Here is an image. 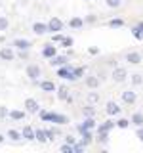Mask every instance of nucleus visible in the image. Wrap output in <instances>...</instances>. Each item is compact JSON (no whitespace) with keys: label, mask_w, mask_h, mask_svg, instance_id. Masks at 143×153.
<instances>
[{"label":"nucleus","mask_w":143,"mask_h":153,"mask_svg":"<svg viewBox=\"0 0 143 153\" xmlns=\"http://www.w3.org/2000/svg\"><path fill=\"white\" fill-rule=\"evenodd\" d=\"M40 113V119L46 123H55V124H67L69 119L65 115H57V113H48V111H38Z\"/></svg>","instance_id":"obj_1"},{"label":"nucleus","mask_w":143,"mask_h":153,"mask_svg":"<svg viewBox=\"0 0 143 153\" xmlns=\"http://www.w3.org/2000/svg\"><path fill=\"white\" fill-rule=\"evenodd\" d=\"M59 31H63V21L59 17H52L48 21V33H59Z\"/></svg>","instance_id":"obj_2"},{"label":"nucleus","mask_w":143,"mask_h":153,"mask_svg":"<svg viewBox=\"0 0 143 153\" xmlns=\"http://www.w3.org/2000/svg\"><path fill=\"white\" fill-rule=\"evenodd\" d=\"M94 128H95V121H94V117H86L84 124H80V126H78V132H84V130H94Z\"/></svg>","instance_id":"obj_3"},{"label":"nucleus","mask_w":143,"mask_h":153,"mask_svg":"<svg viewBox=\"0 0 143 153\" xmlns=\"http://www.w3.org/2000/svg\"><path fill=\"white\" fill-rule=\"evenodd\" d=\"M13 46H15L17 50L25 52V50H29V48H31V42L25 40V38H15V40H13Z\"/></svg>","instance_id":"obj_4"},{"label":"nucleus","mask_w":143,"mask_h":153,"mask_svg":"<svg viewBox=\"0 0 143 153\" xmlns=\"http://www.w3.org/2000/svg\"><path fill=\"white\" fill-rule=\"evenodd\" d=\"M57 76L73 80V69H69V67H59V69H57Z\"/></svg>","instance_id":"obj_5"},{"label":"nucleus","mask_w":143,"mask_h":153,"mask_svg":"<svg viewBox=\"0 0 143 153\" xmlns=\"http://www.w3.org/2000/svg\"><path fill=\"white\" fill-rule=\"evenodd\" d=\"M27 75L31 76L32 80H36L38 76H40V67H38V65H29L27 67Z\"/></svg>","instance_id":"obj_6"},{"label":"nucleus","mask_w":143,"mask_h":153,"mask_svg":"<svg viewBox=\"0 0 143 153\" xmlns=\"http://www.w3.org/2000/svg\"><path fill=\"white\" fill-rule=\"evenodd\" d=\"M113 79L116 80V82L124 80V79H126V69H122V67H116V69L113 71Z\"/></svg>","instance_id":"obj_7"},{"label":"nucleus","mask_w":143,"mask_h":153,"mask_svg":"<svg viewBox=\"0 0 143 153\" xmlns=\"http://www.w3.org/2000/svg\"><path fill=\"white\" fill-rule=\"evenodd\" d=\"M0 57H2L4 61H12L13 59V50L12 48H2V50H0Z\"/></svg>","instance_id":"obj_8"},{"label":"nucleus","mask_w":143,"mask_h":153,"mask_svg":"<svg viewBox=\"0 0 143 153\" xmlns=\"http://www.w3.org/2000/svg\"><path fill=\"white\" fill-rule=\"evenodd\" d=\"M122 102L124 103H133V102H136V92H132V90L122 92Z\"/></svg>","instance_id":"obj_9"},{"label":"nucleus","mask_w":143,"mask_h":153,"mask_svg":"<svg viewBox=\"0 0 143 153\" xmlns=\"http://www.w3.org/2000/svg\"><path fill=\"white\" fill-rule=\"evenodd\" d=\"M25 107H27V111H31V113H38V111H40L36 100H27V102H25Z\"/></svg>","instance_id":"obj_10"},{"label":"nucleus","mask_w":143,"mask_h":153,"mask_svg":"<svg viewBox=\"0 0 143 153\" xmlns=\"http://www.w3.org/2000/svg\"><path fill=\"white\" fill-rule=\"evenodd\" d=\"M32 31H35L36 35H44V33H48V25L46 23H35V25H32Z\"/></svg>","instance_id":"obj_11"},{"label":"nucleus","mask_w":143,"mask_h":153,"mask_svg":"<svg viewBox=\"0 0 143 153\" xmlns=\"http://www.w3.org/2000/svg\"><path fill=\"white\" fill-rule=\"evenodd\" d=\"M118 113H120V107L114 102H109L107 103V115H118Z\"/></svg>","instance_id":"obj_12"},{"label":"nucleus","mask_w":143,"mask_h":153,"mask_svg":"<svg viewBox=\"0 0 143 153\" xmlns=\"http://www.w3.org/2000/svg\"><path fill=\"white\" fill-rule=\"evenodd\" d=\"M126 61H128V63H139V61H141V56L137 54V52H130V54L126 56Z\"/></svg>","instance_id":"obj_13"},{"label":"nucleus","mask_w":143,"mask_h":153,"mask_svg":"<svg viewBox=\"0 0 143 153\" xmlns=\"http://www.w3.org/2000/svg\"><path fill=\"white\" fill-rule=\"evenodd\" d=\"M40 88L44 90V92H54V90H55V84L52 82V80H42V82H40Z\"/></svg>","instance_id":"obj_14"},{"label":"nucleus","mask_w":143,"mask_h":153,"mask_svg":"<svg viewBox=\"0 0 143 153\" xmlns=\"http://www.w3.org/2000/svg\"><path fill=\"white\" fill-rule=\"evenodd\" d=\"M21 136L25 138V140H35V130H32L31 126H25L21 130Z\"/></svg>","instance_id":"obj_15"},{"label":"nucleus","mask_w":143,"mask_h":153,"mask_svg":"<svg viewBox=\"0 0 143 153\" xmlns=\"http://www.w3.org/2000/svg\"><path fill=\"white\" fill-rule=\"evenodd\" d=\"M42 56H44V57H54V56H55V46H52V44L44 46V50H42Z\"/></svg>","instance_id":"obj_16"},{"label":"nucleus","mask_w":143,"mask_h":153,"mask_svg":"<svg viewBox=\"0 0 143 153\" xmlns=\"http://www.w3.org/2000/svg\"><path fill=\"white\" fill-rule=\"evenodd\" d=\"M50 63H52V65H55V67H61V65H65V63H67V57H63V56H61V57H59V56H54Z\"/></svg>","instance_id":"obj_17"},{"label":"nucleus","mask_w":143,"mask_h":153,"mask_svg":"<svg viewBox=\"0 0 143 153\" xmlns=\"http://www.w3.org/2000/svg\"><path fill=\"white\" fill-rule=\"evenodd\" d=\"M35 140L46 142V140H48V130H35Z\"/></svg>","instance_id":"obj_18"},{"label":"nucleus","mask_w":143,"mask_h":153,"mask_svg":"<svg viewBox=\"0 0 143 153\" xmlns=\"http://www.w3.org/2000/svg\"><path fill=\"white\" fill-rule=\"evenodd\" d=\"M82 19H80V17H73V19H71V21H69V25L71 27H73V29H78V27H82Z\"/></svg>","instance_id":"obj_19"},{"label":"nucleus","mask_w":143,"mask_h":153,"mask_svg":"<svg viewBox=\"0 0 143 153\" xmlns=\"http://www.w3.org/2000/svg\"><path fill=\"white\" fill-rule=\"evenodd\" d=\"M8 115H10V117L13 119V121H21V119L25 117V113H23V111H10Z\"/></svg>","instance_id":"obj_20"},{"label":"nucleus","mask_w":143,"mask_h":153,"mask_svg":"<svg viewBox=\"0 0 143 153\" xmlns=\"http://www.w3.org/2000/svg\"><path fill=\"white\" fill-rule=\"evenodd\" d=\"M132 123L136 124V126H141V124H143V115H141V113H136V115L132 117Z\"/></svg>","instance_id":"obj_21"},{"label":"nucleus","mask_w":143,"mask_h":153,"mask_svg":"<svg viewBox=\"0 0 143 153\" xmlns=\"http://www.w3.org/2000/svg\"><path fill=\"white\" fill-rule=\"evenodd\" d=\"M113 126H114V123L113 121H107V123H103L101 126H99V132H109Z\"/></svg>","instance_id":"obj_22"},{"label":"nucleus","mask_w":143,"mask_h":153,"mask_svg":"<svg viewBox=\"0 0 143 153\" xmlns=\"http://www.w3.org/2000/svg\"><path fill=\"white\" fill-rule=\"evenodd\" d=\"M8 136H10V138H12V140H13V142H15V140H21V138H23V136H21V132H17V130H13V128H12V130H10V132H8Z\"/></svg>","instance_id":"obj_23"},{"label":"nucleus","mask_w":143,"mask_h":153,"mask_svg":"<svg viewBox=\"0 0 143 153\" xmlns=\"http://www.w3.org/2000/svg\"><path fill=\"white\" fill-rule=\"evenodd\" d=\"M82 75H84V69H82V67H78V69H73V80L80 79Z\"/></svg>","instance_id":"obj_24"},{"label":"nucleus","mask_w":143,"mask_h":153,"mask_svg":"<svg viewBox=\"0 0 143 153\" xmlns=\"http://www.w3.org/2000/svg\"><path fill=\"white\" fill-rule=\"evenodd\" d=\"M61 44H63L65 48H71V46H73V38H71V36H63V38H61Z\"/></svg>","instance_id":"obj_25"},{"label":"nucleus","mask_w":143,"mask_h":153,"mask_svg":"<svg viewBox=\"0 0 143 153\" xmlns=\"http://www.w3.org/2000/svg\"><path fill=\"white\" fill-rule=\"evenodd\" d=\"M67 98H69V90L65 86H61L59 88V100H67Z\"/></svg>","instance_id":"obj_26"},{"label":"nucleus","mask_w":143,"mask_h":153,"mask_svg":"<svg viewBox=\"0 0 143 153\" xmlns=\"http://www.w3.org/2000/svg\"><path fill=\"white\" fill-rule=\"evenodd\" d=\"M114 124H116L118 128H128V124H130V121H126V119H118V121L114 123Z\"/></svg>","instance_id":"obj_27"},{"label":"nucleus","mask_w":143,"mask_h":153,"mask_svg":"<svg viewBox=\"0 0 143 153\" xmlns=\"http://www.w3.org/2000/svg\"><path fill=\"white\" fill-rule=\"evenodd\" d=\"M124 25V21H122V19H113V21H109V27H122Z\"/></svg>","instance_id":"obj_28"},{"label":"nucleus","mask_w":143,"mask_h":153,"mask_svg":"<svg viewBox=\"0 0 143 153\" xmlns=\"http://www.w3.org/2000/svg\"><path fill=\"white\" fill-rule=\"evenodd\" d=\"M86 84H88V86H90V88H95V86H97V84H99V80H97V79H94V76H90V79H88V80H86Z\"/></svg>","instance_id":"obj_29"},{"label":"nucleus","mask_w":143,"mask_h":153,"mask_svg":"<svg viewBox=\"0 0 143 153\" xmlns=\"http://www.w3.org/2000/svg\"><path fill=\"white\" fill-rule=\"evenodd\" d=\"M122 4V0H107V6L109 8H118Z\"/></svg>","instance_id":"obj_30"},{"label":"nucleus","mask_w":143,"mask_h":153,"mask_svg":"<svg viewBox=\"0 0 143 153\" xmlns=\"http://www.w3.org/2000/svg\"><path fill=\"white\" fill-rule=\"evenodd\" d=\"M132 35L136 36L137 40H141V38H143V33H141V31H139V29H137V27H133V29H132Z\"/></svg>","instance_id":"obj_31"},{"label":"nucleus","mask_w":143,"mask_h":153,"mask_svg":"<svg viewBox=\"0 0 143 153\" xmlns=\"http://www.w3.org/2000/svg\"><path fill=\"white\" fill-rule=\"evenodd\" d=\"M107 138H109V132H99V136H97V140L101 142V143H105L107 142Z\"/></svg>","instance_id":"obj_32"},{"label":"nucleus","mask_w":143,"mask_h":153,"mask_svg":"<svg viewBox=\"0 0 143 153\" xmlns=\"http://www.w3.org/2000/svg\"><path fill=\"white\" fill-rule=\"evenodd\" d=\"M6 29H8V19L0 17V31H6Z\"/></svg>","instance_id":"obj_33"},{"label":"nucleus","mask_w":143,"mask_h":153,"mask_svg":"<svg viewBox=\"0 0 143 153\" xmlns=\"http://www.w3.org/2000/svg\"><path fill=\"white\" fill-rule=\"evenodd\" d=\"M61 151H63V153H73V146H71V143H67V146H61Z\"/></svg>","instance_id":"obj_34"},{"label":"nucleus","mask_w":143,"mask_h":153,"mask_svg":"<svg viewBox=\"0 0 143 153\" xmlns=\"http://www.w3.org/2000/svg\"><path fill=\"white\" fill-rule=\"evenodd\" d=\"M94 111H95L94 107H86L84 109V115H86V117H94Z\"/></svg>","instance_id":"obj_35"},{"label":"nucleus","mask_w":143,"mask_h":153,"mask_svg":"<svg viewBox=\"0 0 143 153\" xmlns=\"http://www.w3.org/2000/svg\"><path fill=\"white\" fill-rule=\"evenodd\" d=\"M132 82H133V84H139V82H141V76H139V75H133Z\"/></svg>","instance_id":"obj_36"},{"label":"nucleus","mask_w":143,"mask_h":153,"mask_svg":"<svg viewBox=\"0 0 143 153\" xmlns=\"http://www.w3.org/2000/svg\"><path fill=\"white\" fill-rule=\"evenodd\" d=\"M61 38H63V36H61L59 33H54V40H55V42H61Z\"/></svg>","instance_id":"obj_37"},{"label":"nucleus","mask_w":143,"mask_h":153,"mask_svg":"<svg viewBox=\"0 0 143 153\" xmlns=\"http://www.w3.org/2000/svg\"><path fill=\"white\" fill-rule=\"evenodd\" d=\"M8 111H6V107H0V117H6Z\"/></svg>","instance_id":"obj_38"},{"label":"nucleus","mask_w":143,"mask_h":153,"mask_svg":"<svg viewBox=\"0 0 143 153\" xmlns=\"http://www.w3.org/2000/svg\"><path fill=\"white\" fill-rule=\"evenodd\" d=\"M86 21H88V23H94L95 17H94V16H88V17H86Z\"/></svg>","instance_id":"obj_39"},{"label":"nucleus","mask_w":143,"mask_h":153,"mask_svg":"<svg viewBox=\"0 0 143 153\" xmlns=\"http://www.w3.org/2000/svg\"><path fill=\"white\" fill-rule=\"evenodd\" d=\"M90 102H97V96H95V94H90Z\"/></svg>","instance_id":"obj_40"},{"label":"nucleus","mask_w":143,"mask_h":153,"mask_svg":"<svg viewBox=\"0 0 143 153\" xmlns=\"http://www.w3.org/2000/svg\"><path fill=\"white\" fill-rule=\"evenodd\" d=\"M67 143H74V138L73 136H67Z\"/></svg>","instance_id":"obj_41"},{"label":"nucleus","mask_w":143,"mask_h":153,"mask_svg":"<svg viewBox=\"0 0 143 153\" xmlns=\"http://www.w3.org/2000/svg\"><path fill=\"white\" fill-rule=\"evenodd\" d=\"M137 138H139V140L143 142V130H137Z\"/></svg>","instance_id":"obj_42"},{"label":"nucleus","mask_w":143,"mask_h":153,"mask_svg":"<svg viewBox=\"0 0 143 153\" xmlns=\"http://www.w3.org/2000/svg\"><path fill=\"white\" fill-rule=\"evenodd\" d=\"M136 27H137V29H139V31L143 33V23H137V25H136Z\"/></svg>","instance_id":"obj_43"},{"label":"nucleus","mask_w":143,"mask_h":153,"mask_svg":"<svg viewBox=\"0 0 143 153\" xmlns=\"http://www.w3.org/2000/svg\"><path fill=\"white\" fill-rule=\"evenodd\" d=\"M4 142V136H2V134H0V143H2Z\"/></svg>","instance_id":"obj_44"}]
</instances>
